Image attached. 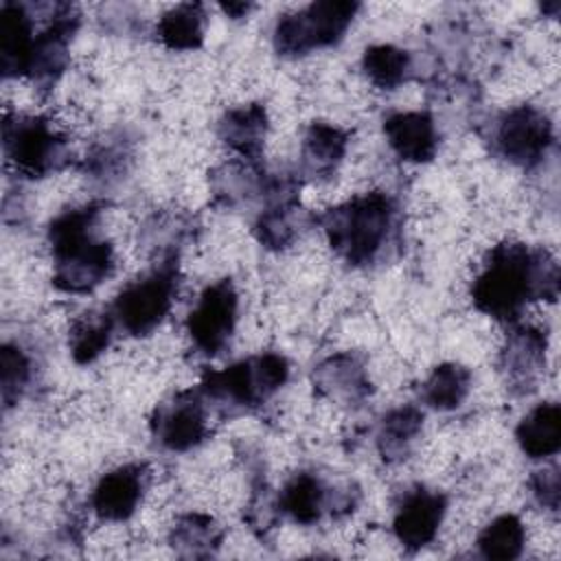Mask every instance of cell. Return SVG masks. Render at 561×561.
<instances>
[{"instance_id":"cell-25","label":"cell","mask_w":561,"mask_h":561,"mask_svg":"<svg viewBox=\"0 0 561 561\" xmlns=\"http://www.w3.org/2000/svg\"><path fill=\"white\" fill-rule=\"evenodd\" d=\"M421 423H423V414L412 405L397 408L390 414H386L379 427V438H377L381 456L386 460L401 458L408 451L414 436L419 434Z\"/></svg>"},{"instance_id":"cell-20","label":"cell","mask_w":561,"mask_h":561,"mask_svg":"<svg viewBox=\"0 0 561 561\" xmlns=\"http://www.w3.org/2000/svg\"><path fill=\"white\" fill-rule=\"evenodd\" d=\"M265 131H267V114H265V107L259 103L230 110L219 123L221 140L248 160H254L259 156Z\"/></svg>"},{"instance_id":"cell-11","label":"cell","mask_w":561,"mask_h":561,"mask_svg":"<svg viewBox=\"0 0 561 561\" xmlns=\"http://www.w3.org/2000/svg\"><path fill=\"white\" fill-rule=\"evenodd\" d=\"M445 508H447L445 495L436 491H427L423 486L410 491L403 497L401 506L397 508V515L392 522L397 539L408 550H419L427 546L440 528Z\"/></svg>"},{"instance_id":"cell-14","label":"cell","mask_w":561,"mask_h":561,"mask_svg":"<svg viewBox=\"0 0 561 561\" xmlns=\"http://www.w3.org/2000/svg\"><path fill=\"white\" fill-rule=\"evenodd\" d=\"M546 366V337L533 327H519L511 331L506 346L502 351V370L506 379L528 392L535 388L541 370Z\"/></svg>"},{"instance_id":"cell-30","label":"cell","mask_w":561,"mask_h":561,"mask_svg":"<svg viewBox=\"0 0 561 561\" xmlns=\"http://www.w3.org/2000/svg\"><path fill=\"white\" fill-rule=\"evenodd\" d=\"M31 377V364L22 348L4 344L0 353V381H2V399L11 405L22 390L26 388Z\"/></svg>"},{"instance_id":"cell-8","label":"cell","mask_w":561,"mask_h":561,"mask_svg":"<svg viewBox=\"0 0 561 561\" xmlns=\"http://www.w3.org/2000/svg\"><path fill=\"white\" fill-rule=\"evenodd\" d=\"M237 322V291L228 278L206 287L186 318V331L195 348L215 355L219 353Z\"/></svg>"},{"instance_id":"cell-28","label":"cell","mask_w":561,"mask_h":561,"mask_svg":"<svg viewBox=\"0 0 561 561\" xmlns=\"http://www.w3.org/2000/svg\"><path fill=\"white\" fill-rule=\"evenodd\" d=\"M296 204L291 199H278L276 206L267 208L259 221H256V237L263 245L267 248H285L287 243L294 241L296 237V228H298V221H296Z\"/></svg>"},{"instance_id":"cell-1","label":"cell","mask_w":561,"mask_h":561,"mask_svg":"<svg viewBox=\"0 0 561 561\" xmlns=\"http://www.w3.org/2000/svg\"><path fill=\"white\" fill-rule=\"evenodd\" d=\"M559 291L557 261L543 250L522 243H502L484 263L471 287L476 309L513 322L528 300H552Z\"/></svg>"},{"instance_id":"cell-32","label":"cell","mask_w":561,"mask_h":561,"mask_svg":"<svg viewBox=\"0 0 561 561\" xmlns=\"http://www.w3.org/2000/svg\"><path fill=\"white\" fill-rule=\"evenodd\" d=\"M221 9L226 13H230V15H234V18H241L243 13H248L250 4H245V2H228V4H221Z\"/></svg>"},{"instance_id":"cell-13","label":"cell","mask_w":561,"mask_h":561,"mask_svg":"<svg viewBox=\"0 0 561 561\" xmlns=\"http://www.w3.org/2000/svg\"><path fill=\"white\" fill-rule=\"evenodd\" d=\"M77 28V15L68 7H59L50 26L35 35L28 72L39 83H53L68 59V42Z\"/></svg>"},{"instance_id":"cell-23","label":"cell","mask_w":561,"mask_h":561,"mask_svg":"<svg viewBox=\"0 0 561 561\" xmlns=\"http://www.w3.org/2000/svg\"><path fill=\"white\" fill-rule=\"evenodd\" d=\"M471 388V373L460 364H440L423 383V401L434 410L458 408Z\"/></svg>"},{"instance_id":"cell-24","label":"cell","mask_w":561,"mask_h":561,"mask_svg":"<svg viewBox=\"0 0 561 561\" xmlns=\"http://www.w3.org/2000/svg\"><path fill=\"white\" fill-rule=\"evenodd\" d=\"M219 541L221 530L215 519L202 513L182 515L171 530V543L184 557H208L215 552Z\"/></svg>"},{"instance_id":"cell-6","label":"cell","mask_w":561,"mask_h":561,"mask_svg":"<svg viewBox=\"0 0 561 561\" xmlns=\"http://www.w3.org/2000/svg\"><path fill=\"white\" fill-rule=\"evenodd\" d=\"M178 289V265L167 259L151 274L129 283L114 300V318L131 335L151 333L169 313Z\"/></svg>"},{"instance_id":"cell-5","label":"cell","mask_w":561,"mask_h":561,"mask_svg":"<svg viewBox=\"0 0 561 561\" xmlns=\"http://www.w3.org/2000/svg\"><path fill=\"white\" fill-rule=\"evenodd\" d=\"M357 11L359 4L348 0L311 2L307 9L276 22L274 46L280 55H302L311 48L331 46L342 39Z\"/></svg>"},{"instance_id":"cell-27","label":"cell","mask_w":561,"mask_h":561,"mask_svg":"<svg viewBox=\"0 0 561 561\" xmlns=\"http://www.w3.org/2000/svg\"><path fill=\"white\" fill-rule=\"evenodd\" d=\"M362 66L375 85L394 88L410 72V55L392 44H377L366 48Z\"/></svg>"},{"instance_id":"cell-17","label":"cell","mask_w":561,"mask_h":561,"mask_svg":"<svg viewBox=\"0 0 561 561\" xmlns=\"http://www.w3.org/2000/svg\"><path fill=\"white\" fill-rule=\"evenodd\" d=\"M33 44V22L26 7L4 2L0 9V57L7 77L28 72Z\"/></svg>"},{"instance_id":"cell-10","label":"cell","mask_w":561,"mask_h":561,"mask_svg":"<svg viewBox=\"0 0 561 561\" xmlns=\"http://www.w3.org/2000/svg\"><path fill=\"white\" fill-rule=\"evenodd\" d=\"M156 440L171 451H186L206 436V414L195 392H180L162 403L151 421Z\"/></svg>"},{"instance_id":"cell-18","label":"cell","mask_w":561,"mask_h":561,"mask_svg":"<svg viewBox=\"0 0 561 561\" xmlns=\"http://www.w3.org/2000/svg\"><path fill=\"white\" fill-rule=\"evenodd\" d=\"M348 136L331 123H313L302 140L300 169L309 178H329L346 153Z\"/></svg>"},{"instance_id":"cell-9","label":"cell","mask_w":561,"mask_h":561,"mask_svg":"<svg viewBox=\"0 0 561 561\" xmlns=\"http://www.w3.org/2000/svg\"><path fill=\"white\" fill-rule=\"evenodd\" d=\"M495 142L506 160L530 167L539 162L548 151L552 142V125L541 110L533 105H519L502 116Z\"/></svg>"},{"instance_id":"cell-3","label":"cell","mask_w":561,"mask_h":561,"mask_svg":"<svg viewBox=\"0 0 561 561\" xmlns=\"http://www.w3.org/2000/svg\"><path fill=\"white\" fill-rule=\"evenodd\" d=\"M394 219V204L386 193H368L329 208L322 228L331 248L353 265L370 263L383 248Z\"/></svg>"},{"instance_id":"cell-4","label":"cell","mask_w":561,"mask_h":561,"mask_svg":"<svg viewBox=\"0 0 561 561\" xmlns=\"http://www.w3.org/2000/svg\"><path fill=\"white\" fill-rule=\"evenodd\" d=\"M287 375L289 366L283 355L263 353L206 373L202 394L230 408H256L287 381Z\"/></svg>"},{"instance_id":"cell-22","label":"cell","mask_w":561,"mask_h":561,"mask_svg":"<svg viewBox=\"0 0 561 561\" xmlns=\"http://www.w3.org/2000/svg\"><path fill=\"white\" fill-rule=\"evenodd\" d=\"M206 13L197 2H186L169 9L158 22V37L173 50H193L204 42Z\"/></svg>"},{"instance_id":"cell-16","label":"cell","mask_w":561,"mask_h":561,"mask_svg":"<svg viewBox=\"0 0 561 561\" xmlns=\"http://www.w3.org/2000/svg\"><path fill=\"white\" fill-rule=\"evenodd\" d=\"M313 386L337 403H359L370 392L368 373L351 353H340L318 364L313 370Z\"/></svg>"},{"instance_id":"cell-31","label":"cell","mask_w":561,"mask_h":561,"mask_svg":"<svg viewBox=\"0 0 561 561\" xmlns=\"http://www.w3.org/2000/svg\"><path fill=\"white\" fill-rule=\"evenodd\" d=\"M533 486V495L537 497V502L550 511L559 508V473L557 467L550 469H541L533 476L530 480Z\"/></svg>"},{"instance_id":"cell-26","label":"cell","mask_w":561,"mask_h":561,"mask_svg":"<svg viewBox=\"0 0 561 561\" xmlns=\"http://www.w3.org/2000/svg\"><path fill=\"white\" fill-rule=\"evenodd\" d=\"M526 530L519 517L500 515L478 537V548L486 559H515L522 554Z\"/></svg>"},{"instance_id":"cell-29","label":"cell","mask_w":561,"mask_h":561,"mask_svg":"<svg viewBox=\"0 0 561 561\" xmlns=\"http://www.w3.org/2000/svg\"><path fill=\"white\" fill-rule=\"evenodd\" d=\"M112 340V318H83L75 324L70 333V353L75 362H94Z\"/></svg>"},{"instance_id":"cell-7","label":"cell","mask_w":561,"mask_h":561,"mask_svg":"<svg viewBox=\"0 0 561 561\" xmlns=\"http://www.w3.org/2000/svg\"><path fill=\"white\" fill-rule=\"evenodd\" d=\"M4 149L18 171L26 175H46L66 160V140L35 116L4 121Z\"/></svg>"},{"instance_id":"cell-12","label":"cell","mask_w":561,"mask_h":561,"mask_svg":"<svg viewBox=\"0 0 561 561\" xmlns=\"http://www.w3.org/2000/svg\"><path fill=\"white\" fill-rule=\"evenodd\" d=\"M147 469L145 465H123L105 473L92 493V508L101 519L121 522L127 519L145 491Z\"/></svg>"},{"instance_id":"cell-2","label":"cell","mask_w":561,"mask_h":561,"mask_svg":"<svg viewBox=\"0 0 561 561\" xmlns=\"http://www.w3.org/2000/svg\"><path fill=\"white\" fill-rule=\"evenodd\" d=\"M99 206H81L59 215L48 228L55 256L53 283L68 294H85L112 272V245L96 239L92 228Z\"/></svg>"},{"instance_id":"cell-15","label":"cell","mask_w":561,"mask_h":561,"mask_svg":"<svg viewBox=\"0 0 561 561\" xmlns=\"http://www.w3.org/2000/svg\"><path fill=\"white\" fill-rule=\"evenodd\" d=\"M392 151L408 162H427L436 153V127L425 112H397L383 121Z\"/></svg>"},{"instance_id":"cell-21","label":"cell","mask_w":561,"mask_h":561,"mask_svg":"<svg viewBox=\"0 0 561 561\" xmlns=\"http://www.w3.org/2000/svg\"><path fill=\"white\" fill-rule=\"evenodd\" d=\"M278 506L298 524H313L329 506V495L313 473H296L283 489Z\"/></svg>"},{"instance_id":"cell-19","label":"cell","mask_w":561,"mask_h":561,"mask_svg":"<svg viewBox=\"0 0 561 561\" xmlns=\"http://www.w3.org/2000/svg\"><path fill=\"white\" fill-rule=\"evenodd\" d=\"M515 438L530 458L554 456L561 447V410L557 403H539L517 425Z\"/></svg>"}]
</instances>
